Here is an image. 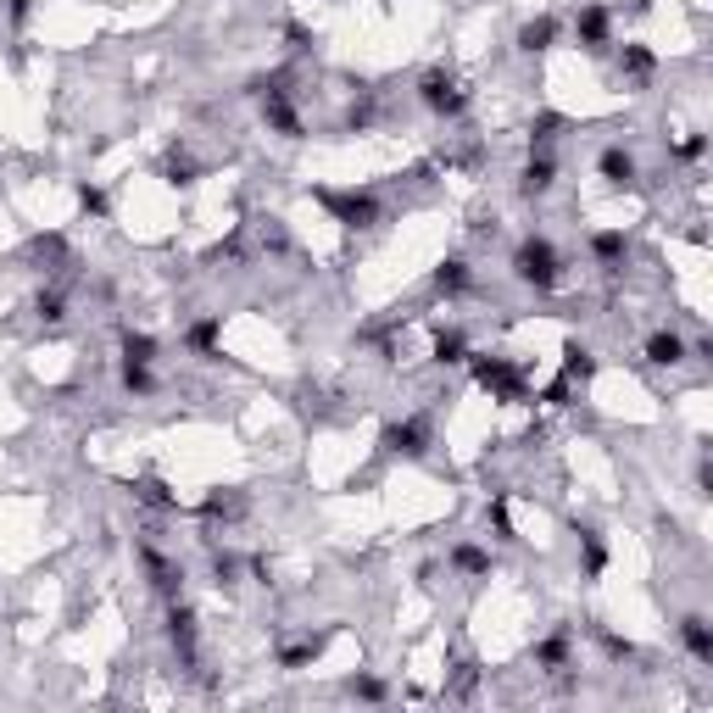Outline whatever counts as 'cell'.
<instances>
[{"instance_id":"cell-38","label":"cell","mask_w":713,"mask_h":713,"mask_svg":"<svg viewBox=\"0 0 713 713\" xmlns=\"http://www.w3.org/2000/svg\"><path fill=\"white\" fill-rule=\"evenodd\" d=\"M702 151H708V134H691V140H680V145H675V156H680V162H697Z\"/></svg>"},{"instance_id":"cell-26","label":"cell","mask_w":713,"mask_h":713,"mask_svg":"<svg viewBox=\"0 0 713 713\" xmlns=\"http://www.w3.org/2000/svg\"><path fill=\"white\" fill-rule=\"evenodd\" d=\"M468 357V340H463V329H441L435 335V363L441 368H452V363H463Z\"/></svg>"},{"instance_id":"cell-6","label":"cell","mask_w":713,"mask_h":713,"mask_svg":"<svg viewBox=\"0 0 713 713\" xmlns=\"http://www.w3.org/2000/svg\"><path fill=\"white\" fill-rule=\"evenodd\" d=\"M379 446H385L390 457H424L429 452V418H402V424H385V435H379Z\"/></svg>"},{"instance_id":"cell-21","label":"cell","mask_w":713,"mask_h":713,"mask_svg":"<svg viewBox=\"0 0 713 713\" xmlns=\"http://www.w3.org/2000/svg\"><path fill=\"white\" fill-rule=\"evenodd\" d=\"M379 123V90H357V101L346 106V134H368Z\"/></svg>"},{"instance_id":"cell-2","label":"cell","mask_w":713,"mask_h":713,"mask_svg":"<svg viewBox=\"0 0 713 713\" xmlns=\"http://www.w3.org/2000/svg\"><path fill=\"white\" fill-rule=\"evenodd\" d=\"M418 101L435 117H463L468 112V90L452 78V67H429V73L418 78Z\"/></svg>"},{"instance_id":"cell-33","label":"cell","mask_w":713,"mask_h":713,"mask_svg":"<svg viewBox=\"0 0 713 713\" xmlns=\"http://www.w3.org/2000/svg\"><path fill=\"white\" fill-rule=\"evenodd\" d=\"M285 39H290V51H296V56L318 51V34H312V28H301V23H285Z\"/></svg>"},{"instance_id":"cell-25","label":"cell","mask_w":713,"mask_h":713,"mask_svg":"<svg viewBox=\"0 0 713 713\" xmlns=\"http://www.w3.org/2000/svg\"><path fill=\"white\" fill-rule=\"evenodd\" d=\"M580 546H585V580H597V574L608 569V541H602L591 524H580Z\"/></svg>"},{"instance_id":"cell-19","label":"cell","mask_w":713,"mask_h":713,"mask_svg":"<svg viewBox=\"0 0 713 713\" xmlns=\"http://www.w3.org/2000/svg\"><path fill=\"white\" fill-rule=\"evenodd\" d=\"M619 73L641 90V84H652V73H658V56H652L647 45H619Z\"/></svg>"},{"instance_id":"cell-8","label":"cell","mask_w":713,"mask_h":713,"mask_svg":"<svg viewBox=\"0 0 713 713\" xmlns=\"http://www.w3.org/2000/svg\"><path fill=\"white\" fill-rule=\"evenodd\" d=\"M168 641H173V652H179L184 669H195V608L184 597L168 602Z\"/></svg>"},{"instance_id":"cell-1","label":"cell","mask_w":713,"mask_h":713,"mask_svg":"<svg viewBox=\"0 0 713 713\" xmlns=\"http://www.w3.org/2000/svg\"><path fill=\"white\" fill-rule=\"evenodd\" d=\"M513 279L530 290H541V296H552V290L563 285V257L558 246L546 240V234H524L519 246H513Z\"/></svg>"},{"instance_id":"cell-22","label":"cell","mask_w":713,"mask_h":713,"mask_svg":"<svg viewBox=\"0 0 713 713\" xmlns=\"http://www.w3.org/2000/svg\"><path fill=\"white\" fill-rule=\"evenodd\" d=\"M452 569L463 574V580H485V574H491V552L463 541V546H452Z\"/></svg>"},{"instance_id":"cell-15","label":"cell","mask_w":713,"mask_h":713,"mask_svg":"<svg viewBox=\"0 0 713 713\" xmlns=\"http://www.w3.org/2000/svg\"><path fill=\"white\" fill-rule=\"evenodd\" d=\"M558 34H563V23L552 12L546 17H530V23L519 28V51L524 56H541V51H552V45H558Z\"/></svg>"},{"instance_id":"cell-11","label":"cell","mask_w":713,"mask_h":713,"mask_svg":"<svg viewBox=\"0 0 713 713\" xmlns=\"http://www.w3.org/2000/svg\"><path fill=\"white\" fill-rule=\"evenodd\" d=\"M591 257H597V268L608 273V279H619L624 262H630V234H619V229H597V234H591Z\"/></svg>"},{"instance_id":"cell-12","label":"cell","mask_w":713,"mask_h":713,"mask_svg":"<svg viewBox=\"0 0 713 713\" xmlns=\"http://www.w3.org/2000/svg\"><path fill=\"white\" fill-rule=\"evenodd\" d=\"M156 168H162V179H168L173 190H190V184L201 179V162H195V151L184 140H173L168 151H162V162H156Z\"/></svg>"},{"instance_id":"cell-24","label":"cell","mask_w":713,"mask_h":713,"mask_svg":"<svg viewBox=\"0 0 713 713\" xmlns=\"http://www.w3.org/2000/svg\"><path fill=\"white\" fill-rule=\"evenodd\" d=\"M563 129H569V117H563V112H541L530 123V151H552V140H558Z\"/></svg>"},{"instance_id":"cell-28","label":"cell","mask_w":713,"mask_h":713,"mask_svg":"<svg viewBox=\"0 0 713 713\" xmlns=\"http://www.w3.org/2000/svg\"><path fill=\"white\" fill-rule=\"evenodd\" d=\"M156 335H145V329H129V335H123V357H129V363H156Z\"/></svg>"},{"instance_id":"cell-29","label":"cell","mask_w":713,"mask_h":713,"mask_svg":"<svg viewBox=\"0 0 713 713\" xmlns=\"http://www.w3.org/2000/svg\"><path fill=\"white\" fill-rule=\"evenodd\" d=\"M123 390H134V396H151V390H156L151 363H129V357H123Z\"/></svg>"},{"instance_id":"cell-10","label":"cell","mask_w":713,"mask_h":713,"mask_svg":"<svg viewBox=\"0 0 713 713\" xmlns=\"http://www.w3.org/2000/svg\"><path fill=\"white\" fill-rule=\"evenodd\" d=\"M552 184H558V162H552V151H535L530 162H524V173H519V195L524 201H546Z\"/></svg>"},{"instance_id":"cell-20","label":"cell","mask_w":713,"mask_h":713,"mask_svg":"<svg viewBox=\"0 0 713 713\" xmlns=\"http://www.w3.org/2000/svg\"><path fill=\"white\" fill-rule=\"evenodd\" d=\"M329 641H335V630H324V636H307V641H296V647H285V652H279V669H290V675H296V669L318 663Z\"/></svg>"},{"instance_id":"cell-34","label":"cell","mask_w":713,"mask_h":713,"mask_svg":"<svg viewBox=\"0 0 713 713\" xmlns=\"http://www.w3.org/2000/svg\"><path fill=\"white\" fill-rule=\"evenodd\" d=\"M346 691H351V697H363V702H385V680H374V675H357Z\"/></svg>"},{"instance_id":"cell-7","label":"cell","mask_w":713,"mask_h":713,"mask_svg":"<svg viewBox=\"0 0 713 713\" xmlns=\"http://www.w3.org/2000/svg\"><path fill=\"white\" fill-rule=\"evenodd\" d=\"M574 39H580L591 56H608L613 51V23H608V6H585L574 17Z\"/></svg>"},{"instance_id":"cell-31","label":"cell","mask_w":713,"mask_h":713,"mask_svg":"<svg viewBox=\"0 0 713 713\" xmlns=\"http://www.w3.org/2000/svg\"><path fill=\"white\" fill-rule=\"evenodd\" d=\"M201 513H207V519H240V513H246V496H207V502H201Z\"/></svg>"},{"instance_id":"cell-17","label":"cell","mask_w":713,"mask_h":713,"mask_svg":"<svg viewBox=\"0 0 713 713\" xmlns=\"http://www.w3.org/2000/svg\"><path fill=\"white\" fill-rule=\"evenodd\" d=\"M218 335H223V318H218V312H207V318H195V324L184 329V346H190L195 357H207V363H212V357H223Z\"/></svg>"},{"instance_id":"cell-4","label":"cell","mask_w":713,"mask_h":713,"mask_svg":"<svg viewBox=\"0 0 713 713\" xmlns=\"http://www.w3.org/2000/svg\"><path fill=\"white\" fill-rule=\"evenodd\" d=\"M474 379H480V390H491L496 402H519L524 396V368L507 363V357H474Z\"/></svg>"},{"instance_id":"cell-23","label":"cell","mask_w":713,"mask_h":713,"mask_svg":"<svg viewBox=\"0 0 713 713\" xmlns=\"http://www.w3.org/2000/svg\"><path fill=\"white\" fill-rule=\"evenodd\" d=\"M134 496H140L145 507H156V513H179V496L168 491V480H156V474H145V480L134 485Z\"/></svg>"},{"instance_id":"cell-5","label":"cell","mask_w":713,"mask_h":713,"mask_svg":"<svg viewBox=\"0 0 713 713\" xmlns=\"http://www.w3.org/2000/svg\"><path fill=\"white\" fill-rule=\"evenodd\" d=\"M134 552H140L145 574H151V591H156V597H162V602H179V597H184V569H179V563L162 558V552H156L151 541H140Z\"/></svg>"},{"instance_id":"cell-37","label":"cell","mask_w":713,"mask_h":713,"mask_svg":"<svg viewBox=\"0 0 713 713\" xmlns=\"http://www.w3.org/2000/svg\"><path fill=\"white\" fill-rule=\"evenodd\" d=\"M212 580H218V585H234V580H240V563H234L229 552H212Z\"/></svg>"},{"instance_id":"cell-3","label":"cell","mask_w":713,"mask_h":713,"mask_svg":"<svg viewBox=\"0 0 713 713\" xmlns=\"http://www.w3.org/2000/svg\"><path fill=\"white\" fill-rule=\"evenodd\" d=\"M329 212H335V223H346V229H374L379 223V195L374 190H324L318 195Z\"/></svg>"},{"instance_id":"cell-18","label":"cell","mask_w":713,"mask_h":713,"mask_svg":"<svg viewBox=\"0 0 713 713\" xmlns=\"http://www.w3.org/2000/svg\"><path fill=\"white\" fill-rule=\"evenodd\" d=\"M535 669H546V675H558V669H574L569 630H552L546 641H535Z\"/></svg>"},{"instance_id":"cell-27","label":"cell","mask_w":713,"mask_h":713,"mask_svg":"<svg viewBox=\"0 0 713 713\" xmlns=\"http://www.w3.org/2000/svg\"><path fill=\"white\" fill-rule=\"evenodd\" d=\"M563 368H569V379H591L597 374V357H591V346L569 340V346H563Z\"/></svg>"},{"instance_id":"cell-16","label":"cell","mask_w":713,"mask_h":713,"mask_svg":"<svg viewBox=\"0 0 713 713\" xmlns=\"http://www.w3.org/2000/svg\"><path fill=\"white\" fill-rule=\"evenodd\" d=\"M686 335H675V329H658V335H647V363L652 368H680L686 363Z\"/></svg>"},{"instance_id":"cell-30","label":"cell","mask_w":713,"mask_h":713,"mask_svg":"<svg viewBox=\"0 0 713 713\" xmlns=\"http://www.w3.org/2000/svg\"><path fill=\"white\" fill-rule=\"evenodd\" d=\"M34 312H39V324H62V318H67V296H62V290H39Z\"/></svg>"},{"instance_id":"cell-9","label":"cell","mask_w":713,"mask_h":713,"mask_svg":"<svg viewBox=\"0 0 713 713\" xmlns=\"http://www.w3.org/2000/svg\"><path fill=\"white\" fill-rule=\"evenodd\" d=\"M429 290H435V296H446V301L468 296V290H474V268H468V257L435 262V273H429Z\"/></svg>"},{"instance_id":"cell-14","label":"cell","mask_w":713,"mask_h":713,"mask_svg":"<svg viewBox=\"0 0 713 713\" xmlns=\"http://www.w3.org/2000/svg\"><path fill=\"white\" fill-rule=\"evenodd\" d=\"M602 179L613 184V190H636V179H641V168H636V156L624 151V145H608V151H602Z\"/></svg>"},{"instance_id":"cell-35","label":"cell","mask_w":713,"mask_h":713,"mask_svg":"<svg viewBox=\"0 0 713 713\" xmlns=\"http://www.w3.org/2000/svg\"><path fill=\"white\" fill-rule=\"evenodd\" d=\"M78 207L90 212V218H106V212H112V207H106V195L95 190V184H78Z\"/></svg>"},{"instance_id":"cell-13","label":"cell","mask_w":713,"mask_h":713,"mask_svg":"<svg viewBox=\"0 0 713 713\" xmlns=\"http://www.w3.org/2000/svg\"><path fill=\"white\" fill-rule=\"evenodd\" d=\"M675 636H680V647H686L697 663H713V624H708V613H680Z\"/></svg>"},{"instance_id":"cell-32","label":"cell","mask_w":713,"mask_h":713,"mask_svg":"<svg viewBox=\"0 0 713 713\" xmlns=\"http://www.w3.org/2000/svg\"><path fill=\"white\" fill-rule=\"evenodd\" d=\"M591 636L602 641V652H608L613 663H624V658H636V647H630V641H619L613 636V630H602V624H591Z\"/></svg>"},{"instance_id":"cell-36","label":"cell","mask_w":713,"mask_h":713,"mask_svg":"<svg viewBox=\"0 0 713 713\" xmlns=\"http://www.w3.org/2000/svg\"><path fill=\"white\" fill-rule=\"evenodd\" d=\"M485 519L496 524V535H502V541H513V519H507V496H496V502L485 507Z\"/></svg>"}]
</instances>
